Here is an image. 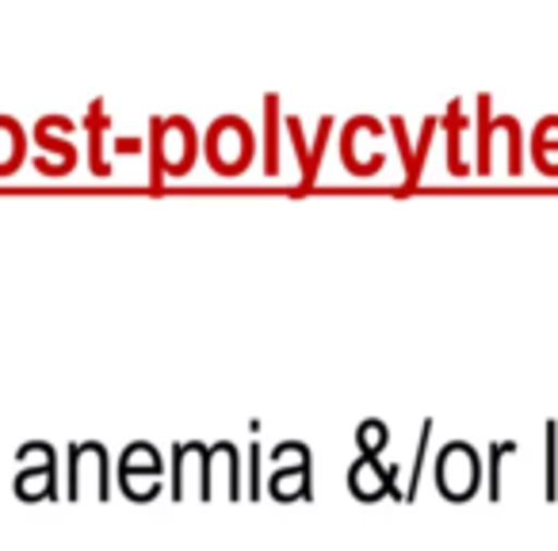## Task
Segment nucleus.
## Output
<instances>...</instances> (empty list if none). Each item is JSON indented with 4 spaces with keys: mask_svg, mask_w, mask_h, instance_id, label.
<instances>
[{
    "mask_svg": "<svg viewBox=\"0 0 558 551\" xmlns=\"http://www.w3.org/2000/svg\"><path fill=\"white\" fill-rule=\"evenodd\" d=\"M433 479L444 502H471L482 490V452L471 441H448L433 459Z\"/></svg>",
    "mask_w": 558,
    "mask_h": 551,
    "instance_id": "39448f33",
    "label": "nucleus"
},
{
    "mask_svg": "<svg viewBox=\"0 0 558 551\" xmlns=\"http://www.w3.org/2000/svg\"><path fill=\"white\" fill-rule=\"evenodd\" d=\"M283 131H288L291 149H295V157H299V169H303V177H306V169H311V139H306V131H303V119L283 116Z\"/></svg>",
    "mask_w": 558,
    "mask_h": 551,
    "instance_id": "393cba45",
    "label": "nucleus"
},
{
    "mask_svg": "<svg viewBox=\"0 0 558 551\" xmlns=\"http://www.w3.org/2000/svg\"><path fill=\"white\" fill-rule=\"evenodd\" d=\"M398 464H383L375 456H360L352 459L349 467V490L356 502L372 505V502H383V498H395V502H405V490L398 487Z\"/></svg>",
    "mask_w": 558,
    "mask_h": 551,
    "instance_id": "f8f14e48",
    "label": "nucleus"
},
{
    "mask_svg": "<svg viewBox=\"0 0 558 551\" xmlns=\"http://www.w3.org/2000/svg\"><path fill=\"white\" fill-rule=\"evenodd\" d=\"M543 441H547V479H543V494H547V502H555L558 498V421L547 418V426H543Z\"/></svg>",
    "mask_w": 558,
    "mask_h": 551,
    "instance_id": "5701e85b",
    "label": "nucleus"
},
{
    "mask_svg": "<svg viewBox=\"0 0 558 551\" xmlns=\"http://www.w3.org/2000/svg\"><path fill=\"white\" fill-rule=\"evenodd\" d=\"M383 134L387 127L375 116H352L341 127V165L352 177H379L387 165V149H383Z\"/></svg>",
    "mask_w": 558,
    "mask_h": 551,
    "instance_id": "9d476101",
    "label": "nucleus"
},
{
    "mask_svg": "<svg viewBox=\"0 0 558 551\" xmlns=\"http://www.w3.org/2000/svg\"><path fill=\"white\" fill-rule=\"evenodd\" d=\"M88 131V169L96 172V177H108L111 172V161L108 154H104V134L111 131V116H108V104L104 100H93L85 111V123H81Z\"/></svg>",
    "mask_w": 558,
    "mask_h": 551,
    "instance_id": "2eb2a0df",
    "label": "nucleus"
},
{
    "mask_svg": "<svg viewBox=\"0 0 558 551\" xmlns=\"http://www.w3.org/2000/svg\"><path fill=\"white\" fill-rule=\"evenodd\" d=\"M169 494H172V502H184L187 494H195L199 502L215 498V452H210V444H203V441L172 444Z\"/></svg>",
    "mask_w": 558,
    "mask_h": 551,
    "instance_id": "6e6552de",
    "label": "nucleus"
},
{
    "mask_svg": "<svg viewBox=\"0 0 558 551\" xmlns=\"http://www.w3.org/2000/svg\"><path fill=\"white\" fill-rule=\"evenodd\" d=\"M20 471L12 479L20 502H58V452L50 441H32L16 448Z\"/></svg>",
    "mask_w": 558,
    "mask_h": 551,
    "instance_id": "9b49d317",
    "label": "nucleus"
},
{
    "mask_svg": "<svg viewBox=\"0 0 558 551\" xmlns=\"http://www.w3.org/2000/svg\"><path fill=\"white\" fill-rule=\"evenodd\" d=\"M517 452V441H494L486 452V464H489V498L494 502H501V464L505 456H512Z\"/></svg>",
    "mask_w": 558,
    "mask_h": 551,
    "instance_id": "b1692460",
    "label": "nucleus"
},
{
    "mask_svg": "<svg viewBox=\"0 0 558 551\" xmlns=\"http://www.w3.org/2000/svg\"><path fill=\"white\" fill-rule=\"evenodd\" d=\"M505 161L509 177L524 172V127L517 116H494V96L482 93L474 100V172L489 177Z\"/></svg>",
    "mask_w": 558,
    "mask_h": 551,
    "instance_id": "f257e3e1",
    "label": "nucleus"
},
{
    "mask_svg": "<svg viewBox=\"0 0 558 551\" xmlns=\"http://www.w3.org/2000/svg\"><path fill=\"white\" fill-rule=\"evenodd\" d=\"M260 471H264V448L253 441V444H248V490H245L248 502H260V498H264V479H260Z\"/></svg>",
    "mask_w": 558,
    "mask_h": 551,
    "instance_id": "a878e982",
    "label": "nucleus"
},
{
    "mask_svg": "<svg viewBox=\"0 0 558 551\" xmlns=\"http://www.w3.org/2000/svg\"><path fill=\"white\" fill-rule=\"evenodd\" d=\"M440 131L448 139V172L471 177L474 172V119L466 116L463 100H451L440 116Z\"/></svg>",
    "mask_w": 558,
    "mask_h": 551,
    "instance_id": "ddd939ff",
    "label": "nucleus"
},
{
    "mask_svg": "<svg viewBox=\"0 0 558 551\" xmlns=\"http://www.w3.org/2000/svg\"><path fill=\"white\" fill-rule=\"evenodd\" d=\"M210 452H215V467H226V498L241 502V494H245V487H241V448L233 441H218L210 444Z\"/></svg>",
    "mask_w": 558,
    "mask_h": 551,
    "instance_id": "a211bd4d",
    "label": "nucleus"
},
{
    "mask_svg": "<svg viewBox=\"0 0 558 551\" xmlns=\"http://www.w3.org/2000/svg\"><path fill=\"white\" fill-rule=\"evenodd\" d=\"M428 441H433V418L421 421V433H417V456L410 464V487H405V502H413L421 490V475H425V459H428Z\"/></svg>",
    "mask_w": 558,
    "mask_h": 551,
    "instance_id": "4be33fe9",
    "label": "nucleus"
},
{
    "mask_svg": "<svg viewBox=\"0 0 558 551\" xmlns=\"http://www.w3.org/2000/svg\"><path fill=\"white\" fill-rule=\"evenodd\" d=\"M264 111V146H260V161L268 177H279V165H283V146H279V131H283V111H279V93H268L260 100Z\"/></svg>",
    "mask_w": 558,
    "mask_h": 551,
    "instance_id": "4468645a",
    "label": "nucleus"
},
{
    "mask_svg": "<svg viewBox=\"0 0 558 551\" xmlns=\"http://www.w3.org/2000/svg\"><path fill=\"white\" fill-rule=\"evenodd\" d=\"M390 134H395L398 149H402V165H405V177H410L413 169V142H410V131H405V119H390Z\"/></svg>",
    "mask_w": 558,
    "mask_h": 551,
    "instance_id": "bb28decb",
    "label": "nucleus"
},
{
    "mask_svg": "<svg viewBox=\"0 0 558 551\" xmlns=\"http://www.w3.org/2000/svg\"><path fill=\"white\" fill-rule=\"evenodd\" d=\"M271 475L264 479V494L276 502H314V452L306 441H279L271 448Z\"/></svg>",
    "mask_w": 558,
    "mask_h": 551,
    "instance_id": "20e7f679",
    "label": "nucleus"
},
{
    "mask_svg": "<svg viewBox=\"0 0 558 551\" xmlns=\"http://www.w3.org/2000/svg\"><path fill=\"white\" fill-rule=\"evenodd\" d=\"M73 131H77V123L70 116H58V111H47V116L35 119L32 142L39 149V154H32L35 172H43V177H70L77 169L81 149L70 139Z\"/></svg>",
    "mask_w": 558,
    "mask_h": 551,
    "instance_id": "0eeeda50",
    "label": "nucleus"
},
{
    "mask_svg": "<svg viewBox=\"0 0 558 551\" xmlns=\"http://www.w3.org/2000/svg\"><path fill=\"white\" fill-rule=\"evenodd\" d=\"M333 123H337L333 116L318 119V134H314V142H311V169H306V177H303V188H311L314 180H318V169H322V161H326L329 139H333Z\"/></svg>",
    "mask_w": 558,
    "mask_h": 551,
    "instance_id": "412c9836",
    "label": "nucleus"
},
{
    "mask_svg": "<svg viewBox=\"0 0 558 551\" xmlns=\"http://www.w3.org/2000/svg\"><path fill=\"white\" fill-rule=\"evenodd\" d=\"M65 498L70 502H77V498H85L88 490H93L96 502H108L111 498V475H116V464H111L108 448H104L100 441H73L70 448H65Z\"/></svg>",
    "mask_w": 558,
    "mask_h": 551,
    "instance_id": "423d86ee",
    "label": "nucleus"
},
{
    "mask_svg": "<svg viewBox=\"0 0 558 551\" xmlns=\"http://www.w3.org/2000/svg\"><path fill=\"white\" fill-rule=\"evenodd\" d=\"M387 444H390V426L383 418H364L356 426V448H360V456H375V459H379L383 452H387Z\"/></svg>",
    "mask_w": 558,
    "mask_h": 551,
    "instance_id": "6ab92c4d",
    "label": "nucleus"
},
{
    "mask_svg": "<svg viewBox=\"0 0 558 551\" xmlns=\"http://www.w3.org/2000/svg\"><path fill=\"white\" fill-rule=\"evenodd\" d=\"M203 146L199 131L187 116H154L149 119V188L165 180H180L195 169Z\"/></svg>",
    "mask_w": 558,
    "mask_h": 551,
    "instance_id": "f03ea898",
    "label": "nucleus"
},
{
    "mask_svg": "<svg viewBox=\"0 0 558 551\" xmlns=\"http://www.w3.org/2000/svg\"><path fill=\"white\" fill-rule=\"evenodd\" d=\"M532 165L543 177H558V116H543L532 127Z\"/></svg>",
    "mask_w": 558,
    "mask_h": 551,
    "instance_id": "f3484780",
    "label": "nucleus"
},
{
    "mask_svg": "<svg viewBox=\"0 0 558 551\" xmlns=\"http://www.w3.org/2000/svg\"><path fill=\"white\" fill-rule=\"evenodd\" d=\"M436 131H440V116H428L425 123H421L417 146H413V169H410V177H405V188L421 184V172H425V161H428V149H433Z\"/></svg>",
    "mask_w": 558,
    "mask_h": 551,
    "instance_id": "aec40b11",
    "label": "nucleus"
},
{
    "mask_svg": "<svg viewBox=\"0 0 558 551\" xmlns=\"http://www.w3.org/2000/svg\"><path fill=\"white\" fill-rule=\"evenodd\" d=\"M203 157L218 177H241L256 157V131L245 116L226 111L203 134Z\"/></svg>",
    "mask_w": 558,
    "mask_h": 551,
    "instance_id": "7ed1b4c3",
    "label": "nucleus"
},
{
    "mask_svg": "<svg viewBox=\"0 0 558 551\" xmlns=\"http://www.w3.org/2000/svg\"><path fill=\"white\" fill-rule=\"evenodd\" d=\"M27 161V127L0 111V177H12Z\"/></svg>",
    "mask_w": 558,
    "mask_h": 551,
    "instance_id": "dca6fc26",
    "label": "nucleus"
},
{
    "mask_svg": "<svg viewBox=\"0 0 558 551\" xmlns=\"http://www.w3.org/2000/svg\"><path fill=\"white\" fill-rule=\"evenodd\" d=\"M161 475H165V459H161V452H157V444L131 441L119 452V464H116L119 494L131 498V502H154L165 490Z\"/></svg>",
    "mask_w": 558,
    "mask_h": 551,
    "instance_id": "1a4fd4ad",
    "label": "nucleus"
}]
</instances>
